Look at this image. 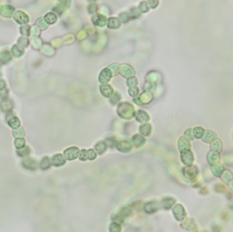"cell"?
Returning a JSON list of instances; mask_svg holds the SVG:
<instances>
[{
  "label": "cell",
  "instance_id": "obj_10",
  "mask_svg": "<svg viewBox=\"0 0 233 232\" xmlns=\"http://www.w3.org/2000/svg\"><path fill=\"white\" fill-rule=\"evenodd\" d=\"M145 209H146V211H147V212H149V213L154 212L155 210H157V209H158L157 203H155V202L148 203V204L145 206Z\"/></svg>",
  "mask_w": 233,
  "mask_h": 232
},
{
  "label": "cell",
  "instance_id": "obj_6",
  "mask_svg": "<svg viewBox=\"0 0 233 232\" xmlns=\"http://www.w3.org/2000/svg\"><path fill=\"white\" fill-rule=\"evenodd\" d=\"M210 149H211V150H213L214 152L219 153V152L222 150V144H221V142H220L219 140L215 139V141L211 144Z\"/></svg>",
  "mask_w": 233,
  "mask_h": 232
},
{
  "label": "cell",
  "instance_id": "obj_2",
  "mask_svg": "<svg viewBox=\"0 0 233 232\" xmlns=\"http://www.w3.org/2000/svg\"><path fill=\"white\" fill-rule=\"evenodd\" d=\"M183 173H184V176L187 178H194L198 173V169L196 167H192V166H189V167H186L184 169H183Z\"/></svg>",
  "mask_w": 233,
  "mask_h": 232
},
{
  "label": "cell",
  "instance_id": "obj_9",
  "mask_svg": "<svg viewBox=\"0 0 233 232\" xmlns=\"http://www.w3.org/2000/svg\"><path fill=\"white\" fill-rule=\"evenodd\" d=\"M174 202H175V200L173 199V198H164L163 200H162V202H161V205L164 207V208H166V209H168V208H169L173 204H174Z\"/></svg>",
  "mask_w": 233,
  "mask_h": 232
},
{
  "label": "cell",
  "instance_id": "obj_5",
  "mask_svg": "<svg viewBox=\"0 0 233 232\" xmlns=\"http://www.w3.org/2000/svg\"><path fill=\"white\" fill-rule=\"evenodd\" d=\"M217 138V135L210 130H206L203 136V141L207 142V143H210L212 141H214Z\"/></svg>",
  "mask_w": 233,
  "mask_h": 232
},
{
  "label": "cell",
  "instance_id": "obj_13",
  "mask_svg": "<svg viewBox=\"0 0 233 232\" xmlns=\"http://www.w3.org/2000/svg\"><path fill=\"white\" fill-rule=\"evenodd\" d=\"M150 129H151V127H150L149 124H145V125L141 126V128H140L141 133H142L143 135H146V136L149 135V133H150Z\"/></svg>",
  "mask_w": 233,
  "mask_h": 232
},
{
  "label": "cell",
  "instance_id": "obj_11",
  "mask_svg": "<svg viewBox=\"0 0 233 232\" xmlns=\"http://www.w3.org/2000/svg\"><path fill=\"white\" fill-rule=\"evenodd\" d=\"M224 170L223 166H221L220 164H216L212 167V172L216 175V176H220L221 172Z\"/></svg>",
  "mask_w": 233,
  "mask_h": 232
},
{
  "label": "cell",
  "instance_id": "obj_12",
  "mask_svg": "<svg viewBox=\"0 0 233 232\" xmlns=\"http://www.w3.org/2000/svg\"><path fill=\"white\" fill-rule=\"evenodd\" d=\"M133 142H134V144H135L137 147H139V146H141L142 144H144L145 139H144L142 137L137 135V136H135V137L133 138Z\"/></svg>",
  "mask_w": 233,
  "mask_h": 232
},
{
  "label": "cell",
  "instance_id": "obj_8",
  "mask_svg": "<svg viewBox=\"0 0 233 232\" xmlns=\"http://www.w3.org/2000/svg\"><path fill=\"white\" fill-rule=\"evenodd\" d=\"M208 162L210 164H214L219 159V156L217 152H210L208 155Z\"/></svg>",
  "mask_w": 233,
  "mask_h": 232
},
{
  "label": "cell",
  "instance_id": "obj_3",
  "mask_svg": "<svg viewBox=\"0 0 233 232\" xmlns=\"http://www.w3.org/2000/svg\"><path fill=\"white\" fill-rule=\"evenodd\" d=\"M173 213L174 216L177 217L178 220H181L184 219L185 216H186V212L184 210V207L181 205H177L174 208H173Z\"/></svg>",
  "mask_w": 233,
  "mask_h": 232
},
{
  "label": "cell",
  "instance_id": "obj_14",
  "mask_svg": "<svg viewBox=\"0 0 233 232\" xmlns=\"http://www.w3.org/2000/svg\"><path fill=\"white\" fill-rule=\"evenodd\" d=\"M192 130H193V129H187L186 132H185V136H187L189 139H194V134H193V131H192Z\"/></svg>",
  "mask_w": 233,
  "mask_h": 232
},
{
  "label": "cell",
  "instance_id": "obj_7",
  "mask_svg": "<svg viewBox=\"0 0 233 232\" xmlns=\"http://www.w3.org/2000/svg\"><path fill=\"white\" fill-rule=\"evenodd\" d=\"M204 133H205L204 129H203L202 128H200V127H196V128H194V129H193L194 138H197V139H201V138H203V136H204Z\"/></svg>",
  "mask_w": 233,
  "mask_h": 232
},
{
  "label": "cell",
  "instance_id": "obj_1",
  "mask_svg": "<svg viewBox=\"0 0 233 232\" xmlns=\"http://www.w3.org/2000/svg\"><path fill=\"white\" fill-rule=\"evenodd\" d=\"M178 144H179V149L180 150V152H184V151L190 149V143H189V139L185 137L179 138Z\"/></svg>",
  "mask_w": 233,
  "mask_h": 232
},
{
  "label": "cell",
  "instance_id": "obj_4",
  "mask_svg": "<svg viewBox=\"0 0 233 232\" xmlns=\"http://www.w3.org/2000/svg\"><path fill=\"white\" fill-rule=\"evenodd\" d=\"M181 159H182V162L186 165H190L193 160H194V158H193V155L192 153L189 151V150H187V151H184V152H181Z\"/></svg>",
  "mask_w": 233,
  "mask_h": 232
}]
</instances>
